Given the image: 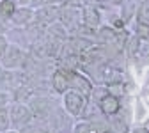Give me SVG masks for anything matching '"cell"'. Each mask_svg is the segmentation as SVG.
I'll return each instance as SVG.
<instances>
[{
	"instance_id": "obj_1",
	"label": "cell",
	"mask_w": 149,
	"mask_h": 133,
	"mask_svg": "<svg viewBox=\"0 0 149 133\" xmlns=\"http://www.w3.org/2000/svg\"><path fill=\"white\" fill-rule=\"evenodd\" d=\"M0 59H2V64L4 68L7 69H16V68H20L23 64V59H25V55L22 52V48H18L16 45H7L4 53L0 55Z\"/></svg>"
},
{
	"instance_id": "obj_2",
	"label": "cell",
	"mask_w": 149,
	"mask_h": 133,
	"mask_svg": "<svg viewBox=\"0 0 149 133\" xmlns=\"http://www.w3.org/2000/svg\"><path fill=\"white\" fill-rule=\"evenodd\" d=\"M9 117H11V123L18 124V126H25L29 124V121L32 119V110L22 103H16L11 107V112H9Z\"/></svg>"
},
{
	"instance_id": "obj_3",
	"label": "cell",
	"mask_w": 149,
	"mask_h": 133,
	"mask_svg": "<svg viewBox=\"0 0 149 133\" xmlns=\"http://www.w3.org/2000/svg\"><path fill=\"white\" fill-rule=\"evenodd\" d=\"M64 103H66V108L73 114V116H78V114L82 112L84 108V98L80 96L78 92H66V96H64Z\"/></svg>"
},
{
	"instance_id": "obj_4",
	"label": "cell",
	"mask_w": 149,
	"mask_h": 133,
	"mask_svg": "<svg viewBox=\"0 0 149 133\" xmlns=\"http://www.w3.org/2000/svg\"><path fill=\"white\" fill-rule=\"evenodd\" d=\"M32 11L30 9H14V13L11 14V20L18 25H25L30 22V18H32Z\"/></svg>"
},
{
	"instance_id": "obj_5",
	"label": "cell",
	"mask_w": 149,
	"mask_h": 133,
	"mask_svg": "<svg viewBox=\"0 0 149 133\" xmlns=\"http://www.w3.org/2000/svg\"><path fill=\"white\" fill-rule=\"evenodd\" d=\"M52 85H53V89L57 91V92H64L66 87H68V77H66V73H62V71L53 73Z\"/></svg>"
},
{
	"instance_id": "obj_6",
	"label": "cell",
	"mask_w": 149,
	"mask_h": 133,
	"mask_svg": "<svg viewBox=\"0 0 149 133\" xmlns=\"http://www.w3.org/2000/svg\"><path fill=\"white\" fill-rule=\"evenodd\" d=\"M50 108V101L48 100H43V98H37L32 101V116L36 114V116H43V114H46Z\"/></svg>"
},
{
	"instance_id": "obj_7",
	"label": "cell",
	"mask_w": 149,
	"mask_h": 133,
	"mask_svg": "<svg viewBox=\"0 0 149 133\" xmlns=\"http://www.w3.org/2000/svg\"><path fill=\"white\" fill-rule=\"evenodd\" d=\"M101 108L107 112V114H116L117 108H119V101L114 98V96H105L101 100Z\"/></svg>"
},
{
	"instance_id": "obj_8",
	"label": "cell",
	"mask_w": 149,
	"mask_h": 133,
	"mask_svg": "<svg viewBox=\"0 0 149 133\" xmlns=\"http://www.w3.org/2000/svg\"><path fill=\"white\" fill-rule=\"evenodd\" d=\"M66 77L69 78V82H71L73 85H77V87H82V89H84V92H89V91H91V85H89V82H87L85 78L78 77L77 73H66ZM69 82H68V84H69Z\"/></svg>"
},
{
	"instance_id": "obj_9",
	"label": "cell",
	"mask_w": 149,
	"mask_h": 133,
	"mask_svg": "<svg viewBox=\"0 0 149 133\" xmlns=\"http://www.w3.org/2000/svg\"><path fill=\"white\" fill-rule=\"evenodd\" d=\"M14 9H16V4L13 2V0H2V2H0V16L11 18Z\"/></svg>"
},
{
	"instance_id": "obj_10",
	"label": "cell",
	"mask_w": 149,
	"mask_h": 133,
	"mask_svg": "<svg viewBox=\"0 0 149 133\" xmlns=\"http://www.w3.org/2000/svg\"><path fill=\"white\" fill-rule=\"evenodd\" d=\"M9 124H11V117H9V110L0 107V131H6L9 130Z\"/></svg>"
},
{
	"instance_id": "obj_11",
	"label": "cell",
	"mask_w": 149,
	"mask_h": 133,
	"mask_svg": "<svg viewBox=\"0 0 149 133\" xmlns=\"http://www.w3.org/2000/svg\"><path fill=\"white\" fill-rule=\"evenodd\" d=\"M100 22V18H98V13L96 11H92V9H85V23L89 27H96Z\"/></svg>"
},
{
	"instance_id": "obj_12",
	"label": "cell",
	"mask_w": 149,
	"mask_h": 133,
	"mask_svg": "<svg viewBox=\"0 0 149 133\" xmlns=\"http://www.w3.org/2000/svg\"><path fill=\"white\" fill-rule=\"evenodd\" d=\"M101 39L103 41H116V34L112 32V30H108V29H105V30H101Z\"/></svg>"
},
{
	"instance_id": "obj_13",
	"label": "cell",
	"mask_w": 149,
	"mask_h": 133,
	"mask_svg": "<svg viewBox=\"0 0 149 133\" xmlns=\"http://www.w3.org/2000/svg\"><path fill=\"white\" fill-rule=\"evenodd\" d=\"M7 22H9V18H6V16H0V34L7 30Z\"/></svg>"
},
{
	"instance_id": "obj_14",
	"label": "cell",
	"mask_w": 149,
	"mask_h": 133,
	"mask_svg": "<svg viewBox=\"0 0 149 133\" xmlns=\"http://www.w3.org/2000/svg\"><path fill=\"white\" fill-rule=\"evenodd\" d=\"M6 46H7V41H6V37L0 34V55L4 53V50H6Z\"/></svg>"
},
{
	"instance_id": "obj_15",
	"label": "cell",
	"mask_w": 149,
	"mask_h": 133,
	"mask_svg": "<svg viewBox=\"0 0 149 133\" xmlns=\"http://www.w3.org/2000/svg\"><path fill=\"white\" fill-rule=\"evenodd\" d=\"M7 101H9V100H7V96H6L4 92H0V107H6V105H7Z\"/></svg>"
},
{
	"instance_id": "obj_16",
	"label": "cell",
	"mask_w": 149,
	"mask_h": 133,
	"mask_svg": "<svg viewBox=\"0 0 149 133\" xmlns=\"http://www.w3.org/2000/svg\"><path fill=\"white\" fill-rule=\"evenodd\" d=\"M121 89H123V85H110V91L112 92H119Z\"/></svg>"
},
{
	"instance_id": "obj_17",
	"label": "cell",
	"mask_w": 149,
	"mask_h": 133,
	"mask_svg": "<svg viewBox=\"0 0 149 133\" xmlns=\"http://www.w3.org/2000/svg\"><path fill=\"white\" fill-rule=\"evenodd\" d=\"M114 2H121V0H114Z\"/></svg>"
}]
</instances>
